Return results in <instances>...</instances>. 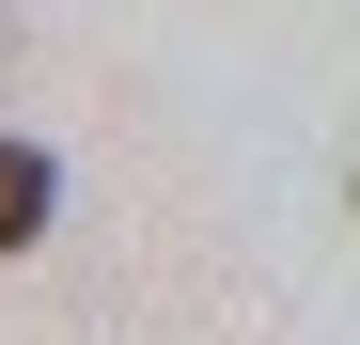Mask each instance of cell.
<instances>
[{
	"mask_svg": "<svg viewBox=\"0 0 360 345\" xmlns=\"http://www.w3.org/2000/svg\"><path fill=\"white\" fill-rule=\"evenodd\" d=\"M47 204H63V157H47V142H0V251H32Z\"/></svg>",
	"mask_w": 360,
	"mask_h": 345,
	"instance_id": "obj_1",
	"label": "cell"
}]
</instances>
